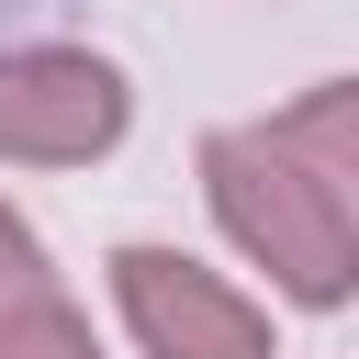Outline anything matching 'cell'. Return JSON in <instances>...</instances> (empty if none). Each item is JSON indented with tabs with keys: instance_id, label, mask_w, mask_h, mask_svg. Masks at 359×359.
<instances>
[{
	"instance_id": "cell-1",
	"label": "cell",
	"mask_w": 359,
	"mask_h": 359,
	"mask_svg": "<svg viewBox=\"0 0 359 359\" xmlns=\"http://www.w3.org/2000/svg\"><path fill=\"white\" fill-rule=\"evenodd\" d=\"M202 202L247 269H269L280 303L337 314L359 292V90L314 79L269 123L202 135Z\"/></svg>"
},
{
	"instance_id": "cell-2",
	"label": "cell",
	"mask_w": 359,
	"mask_h": 359,
	"mask_svg": "<svg viewBox=\"0 0 359 359\" xmlns=\"http://www.w3.org/2000/svg\"><path fill=\"white\" fill-rule=\"evenodd\" d=\"M135 123V79L101 56V45H0V157L22 168H90L112 157Z\"/></svg>"
},
{
	"instance_id": "cell-3",
	"label": "cell",
	"mask_w": 359,
	"mask_h": 359,
	"mask_svg": "<svg viewBox=\"0 0 359 359\" xmlns=\"http://www.w3.org/2000/svg\"><path fill=\"white\" fill-rule=\"evenodd\" d=\"M112 314L146 359H280V325L258 292H236L224 269H202L191 247H112Z\"/></svg>"
},
{
	"instance_id": "cell-4",
	"label": "cell",
	"mask_w": 359,
	"mask_h": 359,
	"mask_svg": "<svg viewBox=\"0 0 359 359\" xmlns=\"http://www.w3.org/2000/svg\"><path fill=\"white\" fill-rule=\"evenodd\" d=\"M0 359H101V337L67 292H11L0 303Z\"/></svg>"
},
{
	"instance_id": "cell-5",
	"label": "cell",
	"mask_w": 359,
	"mask_h": 359,
	"mask_svg": "<svg viewBox=\"0 0 359 359\" xmlns=\"http://www.w3.org/2000/svg\"><path fill=\"white\" fill-rule=\"evenodd\" d=\"M11 292H45V236L0 202V303H11Z\"/></svg>"
}]
</instances>
